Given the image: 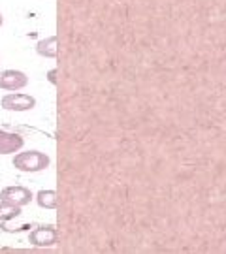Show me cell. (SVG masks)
<instances>
[{
  "label": "cell",
  "mask_w": 226,
  "mask_h": 254,
  "mask_svg": "<svg viewBox=\"0 0 226 254\" xmlns=\"http://www.w3.org/2000/svg\"><path fill=\"white\" fill-rule=\"evenodd\" d=\"M13 168L19 170V172L23 173H36V172H44L49 168V156L42 151H23V153H19L13 156Z\"/></svg>",
  "instance_id": "6da1fadb"
},
{
  "label": "cell",
  "mask_w": 226,
  "mask_h": 254,
  "mask_svg": "<svg viewBox=\"0 0 226 254\" xmlns=\"http://www.w3.org/2000/svg\"><path fill=\"white\" fill-rule=\"evenodd\" d=\"M28 243L34 247H53L59 243V228L55 224H42L28 234Z\"/></svg>",
  "instance_id": "7a4b0ae2"
},
{
  "label": "cell",
  "mask_w": 226,
  "mask_h": 254,
  "mask_svg": "<svg viewBox=\"0 0 226 254\" xmlns=\"http://www.w3.org/2000/svg\"><path fill=\"white\" fill-rule=\"evenodd\" d=\"M32 200H34L32 190L27 187H21V185H11V187H6L0 190V201H8L17 207H25Z\"/></svg>",
  "instance_id": "3957f363"
},
{
  "label": "cell",
  "mask_w": 226,
  "mask_h": 254,
  "mask_svg": "<svg viewBox=\"0 0 226 254\" xmlns=\"http://www.w3.org/2000/svg\"><path fill=\"white\" fill-rule=\"evenodd\" d=\"M2 108L8 111H28L36 108V98L25 92H8L2 96Z\"/></svg>",
  "instance_id": "277c9868"
},
{
  "label": "cell",
  "mask_w": 226,
  "mask_h": 254,
  "mask_svg": "<svg viewBox=\"0 0 226 254\" xmlns=\"http://www.w3.org/2000/svg\"><path fill=\"white\" fill-rule=\"evenodd\" d=\"M28 85V77L21 70H4L0 72V89L4 91H21Z\"/></svg>",
  "instance_id": "5b68a950"
},
{
  "label": "cell",
  "mask_w": 226,
  "mask_h": 254,
  "mask_svg": "<svg viewBox=\"0 0 226 254\" xmlns=\"http://www.w3.org/2000/svg\"><path fill=\"white\" fill-rule=\"evenodd\" d=\"M25 145V139L17 132H0V154H13L21 151Z\"/></svg>",
  "instance_id": "8992f818"
},
{
  "label": "cell",
  "mask_w": 226,
  "mask_h": 254,
  "mask_svg": "<svg viewBox=\"0 0 226 254\" xmlns=\"http://www.w3.org/2000/svg\"><path fill=\"white\" fill-rule=\"evenodd\" d=\"M36 53L44 59H57V55H59V38H57V34L40 40L36 44Z\"/></svg>",
  "instance_id": "52a82bcc"
},
{
  "label": "cell",
  "mask_w": 226,
  "mask_h": 254,
  "mask_svg": "<svg viewBox=\"0 0 226 254\" xmlns=\"http://www.w3.org/2000/svg\"><path fill=\"white\" fill-rule=\"evenodd\" d=\"M36 203L42 209H49V211H55L59 207V192L53 190V189H45V190H40L34 196Z\"/></svg>",
  "instance_id": "ba28073f"
},
{
  "label": "cell",
  "mask_w": 226,
  "mask_h": 254,
  "mask_svg": "<svg viewBox=\"0 0 226 254\" xmlns=\"http://www.w3.org/2000/svg\"><path fill=\"white\" fill-rule=\"evenodd\" d=\"M21 215V207L17 205H11L8 201H0V217L4 220H9V218H15Z\"/></svg>",
  "instance_id": "9c48e42d"
},
{
  "label": "cell",
  "mask_w": 226,
  "mask_h": 254,
  "mask_svg": "<svg viewBox=\"0 0 226 254\" xmlns=\"http://www.w3.org/2000/svg\"><path fill=\"white\" fill-rule=\"evenodd\" d=\"M49 81L53 83V85H57V68H53V70L49 72Z\"/></svg>",
  "instance_id": "30bf717a"
},
{
  "label": "cell",
  "mask_w": 226,
  "mask_h": 254,
  "mask_svg": "<svg viewBox=\"0 0 226 254\" xmlns=\"http://www.w3.org/2000/svg\"><path fill=\"white\" fill-rule=\"evenodd\" d=\"M4 25V17H2V13H0V27Z\"/></svg>",
  "instance_id": "8fae6325"
},
{
  "label": "cell",
  "mask_w": 226,
  "mask_h": 254,
  "mask_svg": "<svg viewBox=\"0 0 226 254\" xmlns=\"http://www.w3.org/2000/svg\"><path fill=\"white\" fill-rule=\"evenodd\" d=\"M0 132H2V128H0Z\"/></svg>",
  "instance_id": "7c38bea8"
}]
</instances>
